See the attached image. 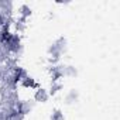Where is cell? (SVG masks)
<instances>
[{
    "label": "cell",
    "instance_id": "cell-4",
    "mask_svg": "<svg viewBox=\"0 0 120 120\" xmlns=\"http://www.w3.org/2000/svg\"><path fill=\"white\" fill-rule=\"evenodd\" d=\"M52 120H64V116H62V113L59 112V110H56V112L52 114Z\"/></svg>",
    "mask_w": 120,
    "mask_h": 120
},
{
    "label": "cell",
    "instance_id": "cell-3",
    "mask_svg": "<svg viewBox=\"0 0 120 120\" xmlns=\"http://www.w3.org/2000/svg\"><path fill=\"white\" fill-rule=\"evenodd\" d=\"M20 10H21V11H20V14H21V19H23V20H26V17L31 14V9H30L28 6H21V9H20Z\"/></svg>",
    "mask_w": 120,
    "mask_h": 120
},
{
    "label": "cell",
    "instance_id": "cell-2",
    "mask_svg": "<svg viewBox=\"0 0 120 120\" xmlns=\"http://www.w3.org/2000/svg\"><path fill=\"white\" fill-rule=\"evenodd\" d=\"M35 99H37L38 102H45V100L48 99V95L45 93V90L38 89V90H37V93H35Z\"/></svg>",
    "mask_w": 120,
    "mask_h": 120
},
{
    "label": "cell",
    "instance_id": "cell-1",
    "mask_svg": "<svg viewBox=\"0 0 120 120\" xmlns=\"http://www.w3.org/2000/svg\"><path fill=\"white\" fill-rule=\"evenodd\" d=\"M21 82H23V85H24L26 88H37L35 81H34L33 78H30V76H26L24 79H21Z\"/></svg>",
    "mask_w": 120,
    "mask_h": 120
}]
</instances>
